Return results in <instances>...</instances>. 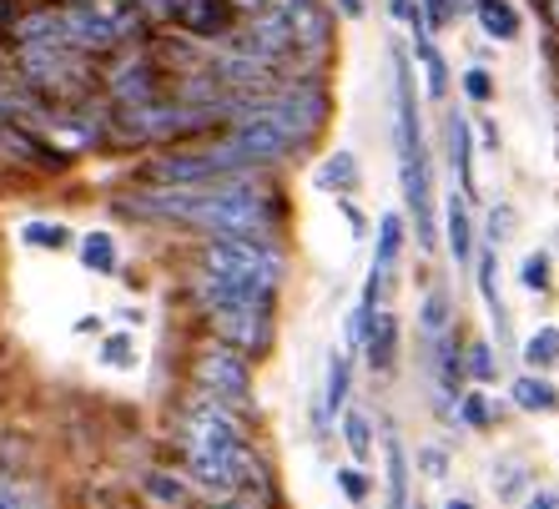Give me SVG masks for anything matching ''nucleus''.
Wrapping results in <instances>:
<instances>
[{
	"label": "nucleus",
	"instance_id": "393cba45",
	"mask_svg": "<svg viewBox=\"0 0 559 509\" xmlns=\"http://www.w3.org/2000/svg\"><path fill=\"white\" fill-rule=\"evenodd\" d=\"M21 237H26L31 248H66V242H71L66 227H56V223H26L21 227Z\"/></svg>",
	"mask_w": 559,
	"mask_h": 509
},
{
	"label": "nucleus",
	"instance_id": "4c0bfd02",
	"mask_svg": "<svg viewBox=\"0 0 559 509\" xmlns=\"http://www.w3.org/2000/svg\"><path fill=\"white\" fill-rule=\"evenodd\" d=\"M207 509H248V505H237V499H217V505H207Z\"/></svg>",
	"mask_w": 559,
	"mask_h": 509
},
{
	"label": "nucleus",
	"instance_id": "f704fd0d",
	"mask_svg": "<svg viewBox=\"0 0 559 509\" xmlns=\"http://www.w3.org/2000/svg\"><path fill=\"white\" fill-rule=\"evenodd\" d=\"M424 15H429V26H439L443 15H449V0H424Z\"/></svg>",
	"mask_w": 559,
	"mask_h": 509
},
{
	"label": "nucleus",
	"instance_id": "ddd939ff",
	"mask_svg": "<svg viewBox=\"0 0 559 509\" xmlns=\"http://www.w3.org/2000/svg\"><path fill=\"white\" fill-rule=\"evenodd\" d=\"M389 509H408V454H404V439L389 434Z\"/></svg>",
	"mask_w": 559,
	"mask_h": 509
},
{
	"label": "nucleus",
	"instance_id": "9d476101",
	"mask_svg": "<svg viewBox=\"0 0 559 509\" xmlns=\"http://www.w3.org/2000/svg\"><path fill=\"white\" fill-rule=\"evenodd\" d=\"M443 233H449V252L454 262H468L474 258V227H468V197H449V208H443Z\"/></svg>",
	"mask_w": 559,
	"mask_h": 509
},
{
	"label": "nucleus",
	"instance_id": "a878e982",
	"mask_svg": "<svg viewBox=\"0 0 559 509\" xmlns=\"http://www.w3.org/2000/svg\"><path fill=\"white\" fill-rule=\"evenodd\" d=\"M418 61H424V71H429V92L433 96H443V86H449V76H443V61H439V51H433L429 40L418 36Z\"/></svg>",
	"mask_w": 559,
	"mask_h": 509
},
{
	"label": "nucleus",
	"instance_id": "423d86ee",
	"mask_svg": "<svg viewBox=\"0 0 559 509\" xmlns=\"http://www.w3.org/2000/svg\"><path fill=\"white\" fill-rule=\"evenodd\" d=\"M237 171H242V162L217 146V152H177V157H162L152 167V177L156 182H171V187H207V182H227Z\"/></svg>",
	"mask_w": 559,
	"mask_h": 509
},
{
	"label": "nucleus",
	"instance_id": "2eb2a0df",
	"mask_svg": "<svg viewBox=\"0 0 559 509\" xmlns=\"http://www.w3.org/2000/svg\"><path fill=\"white\" fill-rule=\"evenodd\" d=\"M479 287H484V303H489V313H495V333L504 339L509 333V318H504V298H499V258H495V248L479 258Z\"/></svg>",
	"mask_w": 559,
	"mask_h": 509
},
{
	"label": "nucleus",
	"instance_id": "bb28decb",
	"mask_svg": "<svg viewBox=\"0 0 559 509\" xmlns=\"http://www.w3.org/2000/svg\"><path fill=\"white\" fill-rule=\"evenodd\" d=\"M468 374H474V379L479 383H489L495 379V348H489V343H468Z\"/></svg>",
	"mask_w": 559,
	"mask_h": 509
},
{
	"label": "nucleus",
	"instance_id": "4be33fe9",
	"mask_svg": "<svg viewBox=\"0 0 559 509\" xmlns=\"http://www.w3.org/2000/svg\"><path fill=\"white\" fill-rule=\"evenodd\" d=\"M449 323H454V318H449V298H443V293H429V303H424V339H449Z\"/></svg>",
	"mask_w": 559,
	"mask_h": 509
},
{
	"label": "nucleus",
	"instance_id": "b1692460",
	"mask_svg": "<svg viewBox=\"0 0 559 509\" xmlns=\"http://www.w3.org/2000/svg\"><path fill=\"white\" fill-rule=\"evenodd\" d=\"M520 283L530 287V293H549V258L545 252H530V258L520 262Z\"/></svg>",
	"mask_w": 559,
	"mask_h": 509
},
{
	"label": "nucleus",
	"instance_id": "c756f323",
	"mask_svg": "<svg viewBox=\"0 0 559 509\" xmlns=\"http://www.w3.org/2000/svg\"><path fill=\"white\" fill-rule=\"evenodd\" d=\"M489 399H479V393H468L464 399V409H459V414H464V424H474V429H484V424H489Z\"/></svg>",
	"mask_w": 559,
	"mask_h": 509
},
{
	"label": "nucleus",
	"instance_id": "9b49d317",
	"mask_svg": "<svg viewBox=\"0 0 559 509\" xmlns=\"http://www.w3.org/2000/svg\"><path fill=\"white\" fill-rule=\"evenodd\" d=\"M443 137H449V162H454L459 182H464V192H468V182H474V142H468V117L449 111V117H443Z\"/></svg>",
	"mask_w": 559,
	"mask_h": 509
},
{
	"label": "nucleus",
	"instance_id": "aec40b11",
	"mask_svg": "<svg viewBox=\"0 0 559 509\" xmlns=\"http://www.w3.org/2000/svg\"><path fill=\"white\" fill-rule=\"evenodd\" d=\"M81 262H86L92 273H117V242L106 233H92L81 242Z\"/></svg>",
	"mask_w": 559,
	"mask_h": 509
},
{
	"label": "nucleus",
	"instance_id": "2f4dec72",
	"mask_svg": "<svg viewBox=\"0 0 559 509\" xmlns=\"http://www.w3.org/2000/svg\"><path fill=\"white\" fill-rule=\"evenodd\" d=\"M0 509H31L26 489H21V484H11V480H0Z\"/></svg>",
	"mask_w": 559,
	"mask_h": 509
},
{
	"label": "nucleus",
	"instance_id": "cd10ccee",
	"mask_svg": "<svg viewBox=\"0 0 559 509\" xmlns=\"http://www.w3.org/2000/svg\"><path fill=\"white\" fill-rule=\"evenodd\" d=\"M464 92L474 96V102H489V96H495V76H489L484 66H474V71L464 76Z\"/></svg>",
	"mask_w": 559,
	"mask_h": 509
},
{
	"label": "nucleus",
	"instance_id": "ea45409f",
	"mask_svg": "<svg viewBox=\"0 0 559 509\" xmlns=\"http://www.w3.org/2000/svg\"><path fill=\"white\" fill-rule=\"evenodd\" d=\"M414 509H418V505H414Z\"/></svg>",
	"mask_w": 559,
	"mask_h": 509
},
{
	"label": "nucleus",
	"instance_id": "4468645a",
	"mask_svg": "<svg viewBox=\"0 0 559 509\" xmlns=\"http://www.w3.org/2000/svg\"><path fill=\"white\" fill-rule=\"evenodd\" d=\"M509 399H514L520 409H530V414H549V409H559V389L545 383V379H514Z\"/></svg>",
	"mask_w": 559,
	"mask_h": 509
},
{
	"label": "nucleus",
	"instance_id": "a211bd4d",
	"mask_svg": "<svg viewBox=\"0 0 559 509\" xmlns=\"http://www.w3.org/2000/svg\"><path fill=\"white\" fill-rule=\"evenodd\" d=\"M399 248H404V223H399V217H383V223H378V258H373V273H383L389 277V268H393V258H399Z\"/></svg>",
	"mask_w": 559,
	"mask_h": 509
},
{
	"label": "nucleus",
	"instance_id": "72a5a7b5",
	"mask_svg": "<svg viewBox=\"0 0 559 509\" xmlns=\"http://www.w3.org/2000/svg\"><path fill=\"white\" fill-rule=\"evenodd\" d=\"M524 509H559V495H549V489H539V495L524 499Z\"/></svg>",
	"mask_w": 559,
	"mask_h": 509
},
{
	"label": "nucleus",
	"instance_id": "6e6552de",
	"mask_svg": "<svg viewBox=\"0 0 559 509\" xmlns=\"http://www.w3.org/2000/svg\"><path fill=\"white\" fill-rule=\"evenodd\" d=\"M364 353H368V364H373L378 374L393 368V358H399V318L373 313V328L364 333Z\"/></svg>",
	"mask_w": 559,
	"mask_h": 509
},
{
	"label": "nucleus",
	"instance_id": "39448f33",
	"mask_svg": "<svg viewBox=\"0 0 559 509\" xmlns=\"http://www.w3.org/2000/svg\"><path fill=\"white\" fill-rule=\"evenodd\" d=\"M187 449H248V434L237 424L233 404H222V399H197L187 409Z\"/></svg>",
	"mask_w": 559,
	"mask_h": 509
},
{
	"label": "nucleus",
	"instance_id": "c9c22d12",
	"mask_svg": "<svg viewBox=\"0 0 559 509\" xmlns=\"http://www.w3.org/2000/svg\"><path fill=\"white\" fill-rule=\"evenodd\" d=\"M338 5H343V15H358V11H364V0H338Z\"/></svg>",
	"mask_w": 559,
	"mask_h": 509
},
{
	"label": "nucleus",
	"instance_id": "f3484780",
	"mask_svg": "<svg viewBox=\"0 0 559 509\" xmlns=\"http://www.w3.org/2000/svg\"><path fill=\"white\" fill-rule=\"evenodd\" d=\"M524 364L530 368H555L559 364V328L555 323L534 328L530 339H524Z\"/></svg>",
	"mask_w": 559,
	"mask_h": 509
},
{
	"label": "nucleus",
	"instance_id": "0eeeda50",
	"mask_svg": "<svg viewBox=\"0 0 559 509\" xmlns=\"http://www.w3.org/2000/svg\"><path fill=\"white\" fill-rule=\"evenodd\" d=\"M187 470L207 495H233V489H242L248 474H258L248 449H187Z\"/></svg>",
	"mask_w": 559,
	"mask_h": 509
},
{
	"label": "nucleus",
	"instance_id": "f257e3e1",
	"mask_svg": "<svg viewBox=\"0 0 559 509\" xmlns=\"http://www.w3.org/2000/svg\"><path fill=\"white\" fill-rule=\"evenodd\" d=\"M202 273L227 277V283H242L252 293H277V277H283V252L273 248V237H217L202 252Z\"/></svg>",
	"mask_w": 559,
	"mask_h": 509
},
{
	"label": "nucleus",
	"instance_id": "20e7f679",
	"mask_svg": "<svg viewBox=\"0 0 559 509\" xmlns=\"http://www.w3.org/2000/svg\"><path fill=\"white\" fill-rule=\"evenodd\" d=\"M212 323H217L222 343H233V348H242V353H262L273 343V298L212 308Z\"/></svg>",
	"mask_w": 559,
	"mask_h": 509
},
{
	"label": "nucleus",
	"instance_id": "7c9ffc66",
	"mask_svg": "<svg viewBox=\"0 0 559 509\" xmlns=\"http://www.w3.org/2000/svg\"><path fill=\"white\" fill-rule=\"evenodd\" d=\"M146 489H152L156 499H167V505H177V499H182V484L167 480V474H152V480H146Z\"/></svg>",
	"mask_w": 559,
	"mask_h": 509
},
{
	"label": "nucleus",
	"instance_id": "412c9836",
	"mask_svg": "<svg viewBox=\"0 0 559 509\" xmlns=\"http://www.w3.org/2000/svg\"><path fill=\"white\" fill-rule=\"evenodd\" d=\"M343 439H348L353 459H368L373 454V429H368V418L353 409V414H343Z\"/></svg>",
	"mask_w": 559,
	"mask_h": 509
},
{
	"label": "nucleus",
	"instance_id": "f8f14e48",
	"mask_svg": "<svg viewBox=\"0 0 559 509\" xmlns=\"http://www.w3.org/2000/svg\"><path fill=\"white\" fill-rule=\"evenodd\" d=\"M111 92H117L127 106H142V102H152V66H146V61H131V66H121V71H117V81H111Z\"/></svg>",
	"mask_w": 559,
	"mask_h": 509
},
{
	"label": "nucleus",
	"instance_id": "dca6fc26",
	"mask_svg": "<svg viewBox=\"0 0 559 509\" xmlns=\"http://www.w3.org/2000/svg\"><path fill=\"white\" fill-rule=\"evenodd\" d=\"M479 26L495 40H514L520 36V15H514L509 0H479Z\"/></svg>",
	"mask_w": 559,
	"mask_h": 509
},
{
	"label": "nucleus",
	"instance_id": "f03ea898",
	"mask_svg": "<svg viewBox=\"0 0 559 509\" xmlns=\"http://www.w3.org/2000/svg\"><path fill=\"white\" fill-rule=\"evenodd\" d=\"M393 71H399V162H404V192H408L414 217H418V242L429 248V242H433V223H429V157H424V142H418V102H414V81H408L404 56H393Z\"/></svg>",
	"mask_w": 559,
	"mask_h": 509
},
{
	"label": "nucleus",
	"instance_id": "1a4fd4ad",
	"mask_svg": "<svg viewBox=\"0 0 559 509\" xmlns=\"http://www.w3.org/2000/svg\"><path fill=\"white\" fill-rule=\"evenodd\" d=\"M177 15H182L197 36H217L233 21V5L227 0H177Z\"/></svg>",
	"mask_w": 559,
	"mask_h": 509
},
{
	"label": "nucleus",
	"instance_id": "6ab92c4d",
	"mask_svg": "<svg viewBox=\"0 0 559 509\" xmlns=\"http://www.w3.org/2000/svg\"><path fill=\"white\" fill-rule=\"evenodd\" d=\"M358 182V162H353V152H333V157L318 167V187H333V192H348V187Z\"/></svg>",
	"mask_w": 559,
	"mask_h": 509
},
{
	"label": "nucleus",
	"instance_id": "58836bf2",
	"mask_svg": "<svg viewBox=\"0 0 559 509\" xmlns=\"http://www.w3.org/2000/svg\"><path fill=\"white\" fill-rule=\"evenodd\" d=\"M443 509H474V505H468V499H449V505H443Z\"/></svg>",
	"mask_w": 559,
	"mask_h": 509
},
{
	"label": "nucleus",
	"instance_id": "5701e85b",
	"mask_svg": "<svg viewBox=\"0 0 559 509\" xmlns=\"http://www.w3.org/2000/svg\"><path fill=\"white\" fill-rule=\"evenodd\" d=\"M348 409V358H333L328 364V414H343Z\"/></svg>",
	"mask_w": 559,
	"mask_h": 509
},
{
	"label": "nucleus",
	"instance_id": "e433bc0d",
	"mask_svg": "<svg viewBox=\"0 0 559 509\" xmlns=\"http://www.w3.org/2000/svg\"><path fill=\"white\" fill-rule=\"evenodd\" d=\"M233 5H242V11H262L267 0H233Z\"/></svg>",
	"mask_w": 559,
	"mask_h": 509
},
{
	"label": "nucleus",
	"instance_id": "473e14b6",
	"mask_svg": "<svg viewBox=\"0 0 559 509\" xmlns=\"http://www.w3.org/2000/svg\"><path fill=\"white\" fill-rule=\"evenodd\" d=\"M338 484H343V495H348L353 505H358V499L368 495V480H364V474H358V470H343V474H338Z\"/></svg>",
	"mask_w": 559,
	"mask_h": 509
},
{
	"label": "nucleus",
	"instance_id": "c85d7f7f",
	"mask_svg": "<svg viewBox=\"0 0 559 509\" xmlns=\"http://www.w3.org/2000/svg\"><path fill=\"white\" fill-rule=\"evenodd\" d=\"M102 358H106L111 368H131V339H127V333H117V339H106Z\"/></svg>",
	"mask_w": 559,
	"mask_h": 509
},
{
	"label": "nucleus",
	"instance_id": "7ed1b4c3",
	"mask_svg": "<svg viewBox=\"0 0 559 509\" xmlns=\"http://www.w3.org/2000/svg\"><path fill=\"white\" fill-rule=\"evenodd\" d=\"M197 383H202V393L222 399V404H248V393H252L248 353L233 348V343L207 348L202 353V364H197Z\"/></svg>",
	"mask_w": 559,
	"mask_h": 509
}]
</instances>
